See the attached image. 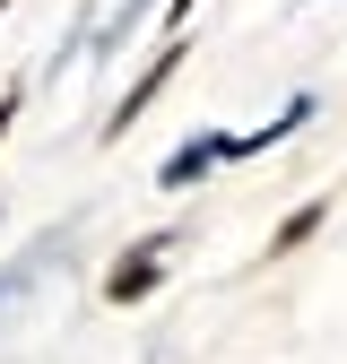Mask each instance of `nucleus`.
Instances as JSON below:
<instances>
[{"label":"nucleus","mask_w":347,"mask_h":364,"mask_svg":"<svg viewBox=\"0 0 347 364\" xmlns=\"http://www.w3.org/2000/svg\"><path fill=\"white\" fill-rule=\"evenodd\" d=\"M200 165H217V156H208V139H200V148H183V156H165V173H156V182H191Z\"/></svg>","instance_id":"4"},{"label":"nucleus","mask_w":347,"mask_h":364,"mask_svg":"<svg viewBox=\"0 0 347 364\" xmlns=\"http://www.w3.org/2000/svg\"><path fill=\"white\" fill-rule=\"evenodd\" d=\"M321 225H330V200H304V208H287V217H278V235L260 243V260H287L295 243H313Z\"/></svg>","instance_id":"3"},{"label":"nucleus","mask_w":347,"mask_h":364,"mask_svg":"<svg viewBox=\"0 0 347 364\" xmlns=\"http://www.w3.org/2000/svg\"><path fill=\"white\" fill-rule=\"evenodd\" d=\"M165 269H174V235H139V243L105 269V304H148L165 287Z\"/></svg>","instance_id":"2"},{"label":"nucleus","mask_w":347,"mask_h":364,"mask_svg":"<svg viewBox=\"0 0 347 364\" xmlns=\"http://www.w3.org/2000/svg\"><path fill=\"white\" fill-rule=\"evenodd\" d=\"M183 61H191V43H183V35H165V43H156V61H148L139 78H130V87H122V105L105 113V139H122V130H139V122H148V105H156L165 87H174V70H183Z\"/></svg>","instance_id":"1"},{"label":"nucleus","mask_w":347,"mask_h":364,"mask_svg":"<svg viewBox=\"0 0 347 364\" xmlns=\"http://www.w3.org/2000/svg\"><path fill=\"white\" fill-rule=\"evenodd\" d=\"M191 9H200V0H174V35H183V18H191Z\"/></svg>","instance_id":"6"},{"label":"nucleus","mask_w":347,"mask_h":364,"mask_svg":"<svg viewBox=\"0 0 347 364\" xmlns=\"http://www.w3.org/2000/svg\"><path fill=\"white\" fill-rule=\"evenodd\" d=\"M0 9H18V0H0Z\"/></svg>","instance_id":"7"},{"label":"nucleus","mask_w":347,"mask_h":364,"mask_svg":"<svg viewBox=\"0 0 347 364\" xmlns=\"http://www.w3.org/2000/svg\"><path fill=\"white\" fill-rule=\"evenodd\" d=\"M9 122H18V87H0V139H9Z\"/></svg>","instance_id":"5"}]
</instances>
